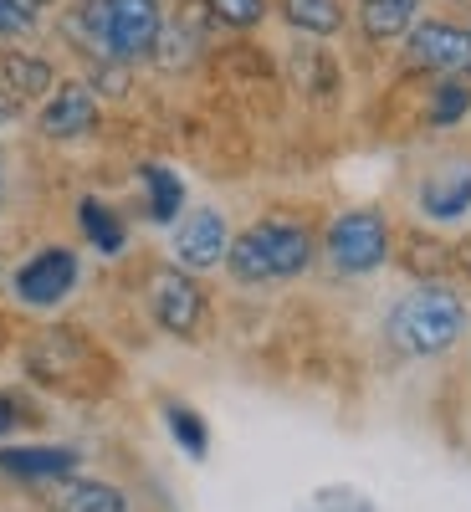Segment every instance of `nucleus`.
I'll list each match as a JSON object with an SVG mask.
<instances>
[{
  "label": "nucleus",
  "mask_w": 471,
  "mask_h": 512,
  "mask_svg": "<svg viewBox=\"0 0 471 512\" xmlns=\"http://www.w3.org/2000/svg\"><path fill=\"white\" fill-rule=\"evenodd\" d=\"M420 21V0H359V26L369 41H395Z\"/></svg>",
  "instance_id": "nucleus-15"
},
{
  "label": "nucleus",
  "mask_w": 471,
  "mask_h": 512,
  "mask_svg": "<svg viewBox=\"0 0 471 512\" xmlns=\"http://www.w3.org/2000/svg\"><path fill=\"white\" fill-rule=\"evenodd\" d=\"M149 313L164 333L175 338H195L205 323V292L185 267H159L149 277Z\"/></svg>",
  "instance_id": "nucleus-7"
},
{
  "label": "nucleus",
  "mask_w": 471,
  "mask_h": 512,
  "mask_svg": "<svg viewBox=\"0 0 471 512\" xmlns=\"http://www.w3.org/2000/svg\"><path fill=\"white\" fill-rule=\"evenodd\" d=\"M0 93H6V88H0ZM6 113H11V103H0V118H6Z\"/></svg>",
  "instance_id": "nucleus-24"
},
{
  "label": "nucleus",
  "mask_w": 471,
  "mask_h": 512,
  "mask_svg": "<svg viewBox=\"0 0 471 512\" xmlns=\"http://www.w3.org/2000/svg\"><path fill=\"white\" fill-rule=\"evenodd\" d=\"M52 512H128V497L108 482H57L47 492Z\"/></svg>",
  "instance_id": "nucleus-14"
},
{
  "label": "nucleus",
  "mask_w": 471,
  "mask_h": 512,
  "mask_svg": "<svg viewBox=\"0 0 471 512\" xmlns=\"http://www.w3.org/2000/svg\"><path fill=\"white\" fill-rule=\"evenodd\" d=\"M282 16L308 36H333L344 31V0H282Z\"/></svg>",
  "instance_id": "nucleus-18"
},
{
  "label": "nucleus",
  "mask_w": 471,
  "mask_h": 512,
  "mask_svg": "<svg viewBox=\"0 0 471 512\" xmlns=\"http://www.w3.org/2000/svg\"><path fill=\"white\" fill-rule=\"evenodd\" d=\"M390 344L410 359H436L446 354L456 338L466 333V303L456 287H441V282H425L415 292H405L400 303L390 308Z\"/></svg>",
  "instance_id": "nucleus-3"
},
{
  "label": "nucleus",
  "mask_w": 471,
  "mask_h": 512,
  "mask_svg": "<svg viewBox=\"0 0 471 512\" xmlns=\"http://www.w3.org/2000/svg\"><path fill=\"white\" fill-rule=\"evenodd\" d=\"M420 216L436 221V226L471 216V164H446L420 185Z\"/></svg>",
  "instance_id": "nucleus-10"
},
{
  "label": "nucleus",
  "mask_w": 471,
  "mask_h": 512,
  "mask_svg": "<svg viewBox=\"0 0 471 512\" xmlns=\"http://www.w3.org/2000/svg\"><path fill=\"white\" fill-rule=\"evenodd\" d=\"M0 88L11 93V103H26V98L52 93V88H57L52 62H41V57H31V52H6V57H0Z\"/></svg>",
  "instance_id": "nucleus-13"
},
{
  "label": "nucleus",
  "mask_w": 471,
  "mask_h": 512,
  "mask_svg": "<svg viewBox=\"0 0 471 512\" xmlns=\"http://www.w3.org/2000/svg\"><path fill=\"white\" fill-rule=\"evenodd\" d=\"M205 6L221 26H236V31H251L267 21V0H205Z\"/></svg>",
  "instance_id": "nucleus-21"
},
{
  "label": "nucleus",
  "mask_w": 471,
  "mask_h": 512,
  "mask_svg": "<svg viewBox=\"0 0 471 512\" xmlns=\"http://www.w3.org/2000/svg\"><path fill=\"white\" fill-rule=\"evenodd\" d=\"M0 472L21 482H62L77 472V451L67 446H0Z\"/></svg>",
  "instance_id": "nucleus-11"
},
{
  "label": "nucleus",
  "mask_w": 471,
  "mask_h": 512,
  "mask_svg": "<svg viewBox=\"0 0 471 512\" xmlns=\"http://www.w3.org/2000/svg\"><path fill=\"white\" fill-rule=\"evenodd\" d=\"M466 262H471V246H466Z\"/></svg>",
  "instance_id": "nucleus-26"
},
{
  "label": "nucleus",
  "mask_w": 471,
  "mask_h": 512,
  "mask_svg": "<svg viewBox=\"0 0 471 512\" xmlns=\"http://www.w3.org/2000/svg\"><path fill=\"white\" fill-rule=\"evenodd\" d=\"M0 333H6V323H0Z\"/></svg>",
  "instance_id": "nucleus-27"
},
{
  "label": "nucleus",
  "mask_w": 471,
  "mask_h": 512,
  "mask_svg": "<svg viewBox=\"0 0 471 512\" xmlns=\"http://www.w3.org/2000/svg\"><path fill=\"white\" fill-rule=\"evenodd\" d=\"M164 425H169V436H175V446H180L190 461H205L210 431H205V420H200L190 405H164Z\"/></svg>",
  "instance_id": "nucleus-19"
},
{
  "label": "nucleus",
  "mask_w": 471,
  "mask_h": 512,
  "mask_svg": "<svg viewBox=\"0 0 471 512\" xmlns=\"http://www.w3.org/2000/svg\"><path fill=\"white\" fill-rule=\"evenodd\" d=\"M21 420H26V410H21L11 395H0V436H6V431H16Z\"/></svg>",
  "instance_id": "nucleus-23"
},
{
  "label": "nucleus",
  "mask_w": 471,
  "mask_h": 512,
  "mask_svg": "<svg viewBox=\"0 0 471 512\" xmlns=\"http://www.w3.org/2000/svg\"><path fill=\"white\" fill-rule=\"evenodd\" d=\"M226 251H231V226L221 210H195V216H185L175 226V267H185V272L221 267Z\"/></svg>",
  "instance_id": "nucleus-8"
},
{
  "label": "nucleus",
  "mask_w": 471,
  "mask_h": 512,
  "mask_svg": "<svg viewBox=\"0 0 471 512\" xmlns=\"http://www.w3.org/2000/svg\"><path fill=\"white\" fill-rule=\"evenodd\" d=\"M26 364H31L36 379L62 384V379H72L82 364H88V344H82L77 333H67V328H57V333H36V344H31Z\"/></svg>",
  "instance_id": "nucleus-12"
},
{
  "label": "nucleus",
  "mask_w": 471,
  "mask_h": 512,
  "mask_svg": "<svg viewBox=\"0 0 471 512\" xmlns=\"http://www.w3.org/2000/svg\"><path fill=\"white\" fill-rule=\"evenodd\" d=\"M405 62L436 77H466L471 72V26L456 21H415L405 31Z\"/></svg>",
  "instance_id": "nucleus-6"
},
{
  "label": "nucleus",
  "mask_w": 471,
  "mask_h": 512,
  "mask_svg": "<svg viewBox=\"0 0 471 512\" xmlns=\"http://www.w3.org/2000/svg\"><path fill=\"white\" fill-rule=\"evenodd\" d=\"M323 256L333 272L344 277H364V272H379L390 262V221L379 210H344L333 216L328 231H323Z\"/></svg>",
  "instance_id": "nucleus-4"
},
{
  "label": "nucleus",
  "mask_w": 471,
  "mask_h": 512,
  "mask_svg": "<svg viewBox=\"0 0 471 512\" xmlns=\"http://www.w3.org/2000/svg\"><path fill=\"white\" fill-rule=\"evenodd\" d=\"M93 123H98L93 82H62L41 103V134L47 139H82V134H93Z\"/></svg>",
  "instance_id": "nucleus-9"
},
{
  "label": "nucleus",
  "mask_w": 471,
  "mask_h": 512,
  "mask_svg": "<svg viewBox=\"0 0 471 512\" xmlns=\"http://www.w3.org/2000/svg\"><path fill=\"white\" fill-rule=\"evenodd\" d=\"M31 26H36L31 0H0V36H26Z\"/></svg>",
  "instance_id": "nucleus-22"
},
{
  "label": "nucleus",
  "mask_w": 471,
  "mask_h": 512,
  "mask_svg": "<svg viewBox=\"0 0 471 512\" xmlns=\"http://www.w3.org/2000/svg\"><path fill=\"white\" fill-rule=\"evenodd\" d=\"M144 190H149V221L169 226V221H180V205H185V185L175 169H164V164H144Z\"/></svg>",
  "instance_id": "nucleus-17"
},
{
  "label": "nucleus",
  "mask_w": 471,
  "mask_h": 512,
  "mask_svg": "<svg viewBox=\"0 0 471 512\" xmlns=\"http://www.w3.org/2000/svg\"><path fill=\"white\" fill-rule=\"evenodd\" d=\"M313 256H318V241L303 221L267 216V221H251L241 236H231L226 267L236 282H287L297 272H308Z\"/></svg>",
  "instance_id": "nucleus-1"
},
{
  "label": "nucleus",
  "mask_w": 471,
  "mask_h": 512,
  "mask_svg": "<svg viewBox=\"0 0 471 512\" xmlns=\"http://www.w3.org/2000/svg\"><path fill=\"white\" fill-rule=\"evenodd\" d=\"M77 277H82V262H77L72 246H41L16 267L11 292H16V303H26V308H57V303L72 297Z\"/></svg>",
  "instance_id": "nucleus-5"
},
{
  "label": "nucleus",
  "mask_w": 471,
  "mask_h": 512,
  "mask_svg": "<svg viewBox=\"0 0 471 512\" xmlns=\"http://www.w3.org/2000/svg\"><path fill=\"white\" fill-rule=\"evenodd\" d=\"M72 26L88 36L98 62L128 67L154 52V41L164 31V11L159 0H77Z\"/></svg>",
  "instance_id": "nucleus-2"
},
{
  "label": "nucleus",
  "mask_w": 471,
  "mask_h": 512,
  "mask_svg": "<svg viewBox=\"0 0 471 512\" xmlns=\"http://www.w3.org/2000/svg\"><path fill=\"white\" fill-rule=\"evenodd\" d=\"M77 226H82V236H88V246H98V256H118L128 246L123 216H113L103 200H82L77 205Z\"/></svg>",
  "instance_id": "nucleus-16"
},
{
  "label": "nucleus",
  "mask_w": 471,
  "mask_h": 512,
  "mask_svg": "<svg viewBox=\"0 0 471 512\" xmlns=\"http://www.w3.org/2000/svg\"><path fill=\"white\" fill-rule=\"evenodd\" d=\"M31 6H36V11H41V6H52V0H31Z\"/></svg>",
  "instance_id": "nucleus-25"
},
{
  "label": "nucleus",
  "mask_w": 471,
  "mask_h": 512,
  "mask_svg": "<svg viewBox=\"0 0 471 512\" xmlns=\"http://www.w3.org/2000/svg\"><path fill=\"white\" fill-rule=\"evenodd\" d=\"M466 108H471V88H466L461 77H446L441 88L431 93V113H425V118H431L436 128H451V123L466 118Z\"/></svg>",
  "instance_id": "nucleus-20"
}]
</instances>
